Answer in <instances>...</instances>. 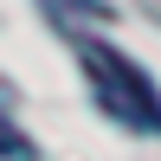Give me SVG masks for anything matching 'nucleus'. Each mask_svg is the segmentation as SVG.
Wrapping results in <instances>:
<instances>
[{
	"instance_id": "obj_1",
	"label": "nucleus",
	"mask_w": 161,
	"mask_h": 161,
	"mask_svg": "<svg viewBox=\"0 0 161 161\" xmlns=\"http://www.w3.org/2000/svg\"><path fill=\"white\" fill-rule=\"evenodd\" d=\"M77 71L90 84V103L110 116L116 129H136V136H161V90L142 64H129L116 45L103 39H84L77 45Z\"/></svg>"
},
{
	"instance_id": "obj_2",
	"label": "nucleus",
	"mask_w": 161,
	"mask_h": 161,
	"mask_svg": "<svg viewBox=\"0 0 161 161\" xmlns=\"http://www.w3.org/2000/svg\"><path fill=\"white\" fill-rule=\"evenodd\" d=\"M0 161H39V148H32V136H26V129L13 123L7 110H0Z\"/></svg>"
}]
</instances>
